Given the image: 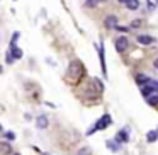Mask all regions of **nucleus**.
<instances>
[{
    "mask_svg": "<svg viewBox=\"0 0 158 155\" xmlns=\"http://www.w3.org/2000/svg\"><path fill=\"white\" fill-rule=\"evenodd\" d=\"M99 2H100V0H87L85 5H87V7H95V5L99 4Z\"/></svg>",
    "mask_w": 158,
    "mask_h": 155,
    "instance_id": "nucleus-13",
    "label": "nucleus"
},
{
    "mask_svg": "<svg viewBox=\"0 0 158 155\" xmlns=\"http://www.w3.org/2000/svg\"><path fill=\"white\" fill-rule=\"evenodd\" d=\"M116 141L117 143H124V141H127V133L126 131H119V133L116 135Z\"/></svg>",
    "mask_w": 158,
    "mask_h": 155,
    "instance_id": "nucleus-8",
    "label": "nucleus"
},
{
    "mask_svg": "<svg viewBox=\"0 0 158 155\" xmlns=\"http://www.w3.org/2000/svg\"><path fill=\"white\" fill-rule=\"evenodd\" d=\"M126 5H127V9H129V11H136V9L139 7V0H129Z\"/></svg>",
    "mask_w": 158,
    "mask_h": 155,
    "instance_id": "nucleus-9",
    "label": "nucleus"
},
{
    "mask_svg": "<svg viewBox=\"0 0 158 155\" xmlns=\"http://www.w3.org/2000/svg\"><path fill=\"white\" fill-rule=\"evenodd\" d=\"M10 55L14 56L15 60L22 58V51H21V48H17V46H10Z\"/></svg>",
    "mask_w": 158,
    "mask_h": 155,
    "instance_id": "nucleus-7",
    "label": "nucleus"
},
{
    "mask_svg": "<svg viewBox=\"0 0 158 155\" xmlns=\"http://www.w3.org/2000/svg\"><path fill=\"white\" fill-rule=\"evenodd\" d=\"M102 2H104V0H102Z\"/></svg>",
    "mask_w": 158,
    "mask_h": 155,
    "instance_id": "nucleus-20",
    "label": "nucleus"
},
{
    "mask_svg": "<svg viewBox=\"0 0 158 155\" xmlns=\"http://www.w3.org/2000/svg\"><path fill=\"white\" fill-rule=\"evenodd\" d=\"M131 26H133V28H139V26H141V21H133V22H131Z\"/></svg>",
    "mask_w": 158,
    "mask_h": 155,
    "instance_id": "nucleus-16",
    "label": "nucleus"
},
{
    "mask_svg": "<svg viewBox=\"0 0 158 155\" xmlns=\"http://www.w3.org/2000/svg\"><path fill=\"white\" fill-rule=\"evenodd\" d=\"M127 46H129V41H127L126 36H121V38L116 39V50L117 51H124V50H127Z\"/></svg>",
    "mask_w": 158,
    "mask_h": 155,
    "instance_id": "nucleus-2",
    "label": "nucleus"
},
{
    "mask_svg": "<svg viewBox=\"0 0 158 155\" xmlns=\"http://www.w3.org/2000/svg\"><path fill=\"white\" fill-rule=\"evenodd\" d=\"M109 124H110V116H109V114H104V116L92 126V130H89V135H92L94 131H99V130H106Z\"/></svg>",
    "mask_w": 158,
    "mask_h": 155,
    "instance_id": "nucleus-1",
    "label": "nucleus"
},
{
    "mask_svg": "<svg viewBox=\"0 0 158 155\" xmlns=\"http://www.w3.org/2000/svg\"><path fill=\"white\" fill-rule=\"evenodd\" d=\"M99 48V55H100V63H102V70H104V73H106V62H104V50H102V46H97Z\"/></svg>",
    "mask_w": 158,
    "mask_h": 155,
    "instance_id": "nucleus-11",
    "label": "nucleus"
},
{
    "mask_svg": "<svg viewBox=\"0 0 158 155\" xmlns=\"http://www.w3.org/2000/svg\"><path fill=\"white\" fill-rule=\"evenodd\" d=\"M121 4H127V2H129V0H119Z\"/></svg>",
    "mask_w": 158,
    "mask_h": 155,
    "instance_id": "nucleus-18",
    "label": "nucleus"
},
{
    "mask_svg": "<svg viewBox=\"0 0 158 155\" xmlns=\"http://www.w3.org/2000/svg\"><path fill=\"white\" fill-rule=\"evenodd\" d=\"M136 82L139 84L141 87H143V85H146V84L150 82V77L144 75V73H138V75H136Z\"/></svg>",
    "mask_w": 158,
    "mask_h": 155,
    "instance_id": "nucleus-6",
    "label": "nucleus"
},
{
    "mask_svg": "<svg viewBox=\"0 0 158 155\" xmlns=\"http://www.w3.org/2000/svg\"><path fill=\"white\" fill-rule=\"evenodd\" d=\"M146 138H148V141H155L158 138V131H150V133L146 135Z\"/></svg>",
    "mask_w": 158,
    "mask_h": 155,
    "instance_id": "nucleus-12",
    "label": "nucleus"
},
{
    "mask_svg": "<svg viewBox=\"0 0 158 155\" xmlns=\"http://www.w3.org/2000/svg\"><path fill=\"white\" fill-rule=\"evenodd\" d=\"M12 155H19V153H12Z\"/></svg>",
    "mask_w": 158,
    "mask_h": 155,
    "instance_id": "nucleus-19",
    "label": "nucleus"
},
{
    "mask_svg": "<svg viewBox=\"0 0 158 155\" xmlns=\"http://www.w3.org/2000/svg\"><path fill=\"white\" fill-rule=\"evenodd\" d=\"M104 24H106V28H109V29L117 28V17H116V15H109V17H106Z\"/></svg>",
    "mask_w": 158,
    "mask_h": 155,
    "instance_id": "nucleus-4",
    "label": "nucleus"
},
{
    "mask_svg": "<svg viewBox=\"0 0 158 155\" xmlns=\"http://www.w3.org/2000/svg\"><path fill=\"white\" fill-rule=\"evenodd\" d=\"M5 138H7V140H14V138H15V135L9 131V133H5Z\"/></svg>",
    "mask_w": 158,
    "mask_h": 155,
    "instance_id": "nucleus-15",
    "label": "nucleus"
},
{
    "mask_svg": "<svg viewBox=\"0 0 158 155\" xmlns=\"http://www.w3.org/2000/svg\"><path fill=\"white\" fill-rule=\"evenodd\" d=\"M36 126H38L39 130L48 128V118H46V116H38V118H36Z\"/></svg>",
    "mask_w": 158,
    "mask_h": 155,
    "instance_id": "nucleus-5",
    "label": "nucleus"
},
{
    "mask_svg": "<svg viewBox=\"0 0 158 155\" xmlns=\"http://www.w3.org/2000/svg\"><path fill=\"white\" fill-rule=\"evenodd\" d=\"M156 4H158V0H148V9L153 11V9L156 7Z\"/></svg>",
    "mask_w": 158,
    "mask_h": 155,
    "instance_id": "nucleus-14",
    "label": "nucleus"
},
{
    "mask_svg": "<svg viewBox=\"0 0 158 155\" xmlns=\"http://www.w3.org/2000/svg\"><path fill=\"white\" fill-rule=\"evenodd\" d=\"M146 102L150 104V106H156L158 104V94H153V96L146 97Z\"/></svg>",
    "mask_w": 158,
    "mask_h": 155,
    "instance_id": "nucleus-10",
    "label": "nucleus"
},
{
    "mask_svg": "<svg viewBox=\"0 0 158 155\" xmlns=\"http://www.w3.org/2000/svg\"><path fill=\"white\" fill-rule=\"evenodd\" d=\"M153 65H155V67H156V68H158V58H156V60H155V62H153Z\"/></svg>",
    "mask_w": 158,
    "mask_h": 155,
    "instance_id": "nucleus-17",
    "label": "nucleus"
},
{
    "mask_svg": "<svg viewBox=\"0 0 158 155\" xmlns=\"http://www.w3.org/2000/svg\"><path fill=\"white\" fill-rule=\"evenodd\" d=\"M136 39H138V43H141V45H153L155 43V38L153 36H148V34H139Z\"/></svg>",
    "mask_w": 158,
    "mask_h": 155,
    "instance_id": "nucleus-3",
    "label": "nucleus"
}]
</instances>
